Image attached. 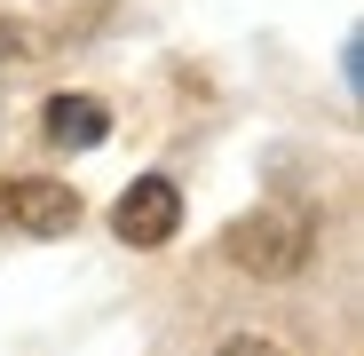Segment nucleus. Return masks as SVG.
I'll use <instances>...</instances> for the list:
<instances>
[{
  "label": "nucleus",
  "mask_w": 364,
  "mask_h": 356,
  "mask_svg": "<svg viewBox=\"0 0 364 356\" xmlns=\"http://www.w3.org/2000/svg\"><path fill=\"white\" fill-rule=\"evenodd\" d=\"M111 230L127 237V246H166V237L182 230V198H174V183H166V174H143V183L119 198Z\"/></svg>",
  "instance_id": "f03ea898"
},
{
  "label": "nucleus",
  "mask_w": 364,
  "mask_h": 356,
  "mask_svg": "<svg viewBox=\"0 0 364 356\" xmlns=\"http://www.w3.org/2000/svg\"><path fill=\"white\" fill-rule=\"evenodd\" d=\"M103 103L95 95H55L48 103V143H64V151H87V143H103Z\"/></svg>",
  "instance_id": "20e7f679"
},
{
  "label": "nucleus",
  "mask_w": 364,
  "mask_h": 356,
  "mask_svg": "<svg viewBox=\"0 0 364 356\" xmlns=\"http://www.w3.org/2000/svg\"><path fill=\"white\" fill-rule=\"evenodd\" d=\"M301 254H309V237H301L285 214H254V222H237L230 230V261L237 269H262V277H285Z\"/></svg>",
  "instance_id": "7ed1b4c3"
},
{
  "label": "nucleus",
  "mask_w": 364,
  "mask_h": 356,
  "mask_svg": "<svg viewBox=\"0 0 364 356\" xmlns=\"http://www.w3.org/2000/svg\"><path fill=\"white\" fill-rule=\"evenodd\" d=\"M72 222H80V190H64V183H0V230L64 237Z\"/></svg>",
  "instance_id": "f257e3e1"
}]
</instances>
